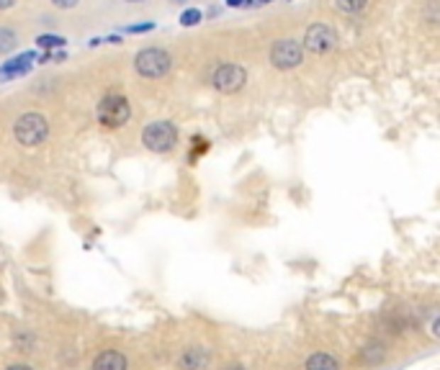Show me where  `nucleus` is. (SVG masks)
Returning <instances> with one entry per match:
<instances>
[{"label":"nucleus","instance_id":"f257e3e1","mask_svg":"<svg viewBox=\"0 0 440 370\" xmlns=\"http://www.w3.org/2000/svg\"><path fill=\"white\" fill-rule=\"evenodd\" d=\"M13 137L16 142L26 147V150H36L42 147L49 139V121L44 113H36V111H26L21 116L16 118L13 123Z\"/></svg>","mask_w":440,"mask_h":370},{"label":"nucleus","instance_id":"f03ea898","mask_svg":"<svg viewBox=\"0 0 440 370\" xmlns=\"http://www.w3.org/2000/svg\"><path fill=\"white\" fill-rule=\"evenodd\" d=\"M142 144L155 155H167L178 144V126L172 121H150L142 129Z\"/></svg>","mask_w":440,"mask_h":370},{"label":"nucleus","instance_id":"7ed1b4c3","mask_svg":"<svg viewBox=\"0 0 440 370\" xmlns=\"http://www.w3.org/2000/svg\"><path fill=\"white\" fill-rule=\"evenodd\" d=\"M134 67L147 80H160V77H165L170 72L172 57L160 47H145L139 49L137 57H134Z\"/></svg>","mask_w":440,"mask_h":370},{"label":"nucleus","instance_id":"20e7f679","mask_svg":"<svg viewBox=\"0 0 440 370\" xmlns=\"http://www.w3.org/2000/svg\"><path fill=\"white\" fill-rule=\"evenodd\" d=\"M356 357L363 368H384V365L394 357V344H392V340H386V337L371 335L358 344Z\"/></svg>","mask_w":440,"mask_h":370},{"label":"nucleus","instance_id":"39448f33","mask_svg":"<svg viewBox=\"0 0 440 370\" xmlns=\"http://www.w3.org/2000/svg\"><path fill=\"white\" fill-rule=\"evenodd\" d=\"M96 118L104 129H121L131 118V106L124 96H106L98 103Z\"/></svg>","mask_w":440,"mask_h":370},{"label":"nucleus","instance_id":"423d86ee","mask_svg":"<svg viewBox=\"0 0 440 370\" xmlns=\"http://www.w3.org/2000/svg\"><path fill=\"white\" fill-rule=\"evenodd\" d=\"M214 363H216V352L211 344L193 342L180 347L175 355V370H211Z\"/></svg>","mask_w":440,"mask_h":370},{"label":"nucleus","instance_id":"0eeeda50","mask_svg":"<svg viewBox=\"0 0 440 370\" xmlns=\"http://www.w3.org/2000/svg\"><path fill=\"white\" fill-rule=\"evenodd\" d=\"M270 65H273L275 69H296L299 65L304 62V47L302 41L296 39H278L270 47V55H268Z\"/></svg>","mask_w":440,"mask_h":370},{"label":"nucleus","instance_id":"6e6552de","mask_svg":"<svg viewBox=\"0 0 440 370\" xmlns=\"http://www.w3.org/2000/svg\"><path fill=\"white\" fill-rule=\"evenodd\" d=\"M245 82H248V72H245V67L234 65V62H224V65H219V67L214 69L211 85L219 93H224V96L240 93L245 88Z\"/></svg>","mask_w":440,"mask_h":370},{"label":"nucleus","instance_id":"1a4fd4ad","mask_svg":"<svg viewBox=\"0 0 440 370\" xmlns=\"http://www.w3.org/2000/svg\"><path fill=\"white\" fill-rule=\"evenodd\" d=\"M302 47L304 52H312V55H327L337 47V31L327 23H312L304 31Z\"/></svg>","mask_w":440,"mask_h":370},{"label":"nucleus","instance_id":"9d476101","mask_svg":"<svg viewBox=\"0 0 440 370\" xmlns=\"http://www.w3.org/2000/svg\"><path fill=\"white\" fill-rule=\"evenodd\" d=\"M88 370H131V357L121 347H101L90 360Z\"/></svg>","mask_w":440,"mask_h":370},{"label":"nucleus","instance_id":"9b49d317","mask_svg":"<svg viewBox=\"0 0 440 370\" xmlns=\"http://www.w3.org/2000/svg\"><path fill=\"white\" fill-rule=\"evenodd\" d=\"M302 370H345V365L330 349H312L309 355L304 357Z\"/></svg>","mask_w":440,"mask_h":370},{"label":"nucleus","instance_id":"f8f14e48","mask_svg":"<svg viewBox=\"0 0 440 370\" xmlns=\"http://www.w3.org/2000/svg\"><path fill=\"white\" fill-rule=\"evenodd\" d=\"M34 65V52H26V55H18L13 60H8L3 67H0V80H11V77H18V75H26L28 69Z\"/></svg>","mask_w":440,"mask_h":370},{"label":"nucleus","instance_id":"ddd939ff","mask_svg":"<svg viewBox=\"0 0 440 370\" xmlns=\"http://www.w3.org/2000/svg\"><path fill=\"white\" fill-rule=\"evenodd\" d=\"M11 344H13L16 352H34L39 347V337H36L34 329H13V335H11Z\"/></svg>","mask_w":440,"mask_h":370},{"label":"nucleus","instance_id":"4468645a","mask_svg":"<svg viewBox=\"0 0 440 370\" xmlns=\"http://www.w3.org/2000/svg\"><path fill=\"white\" fill-rule=\"evenodd\" d=\"M18 44V36H16L13 28L8 26H0V55H11Z\"/></svg>","mask_w":440,"mask_h":370},{"label":"nucleus","instance_id":"2eb2a0df","mask_svg":"<svg viewBox=\"0 0 440 370\" xmlns=\"http://www.w3.org/2000/svg\"><path fill=\"white\" fill-rule=\"evenodd\" d=\"M201 18H204V13H201L199 8H188V11H183V13H180V26H186V28L199 26Z\"/></svg>","mask_w":440,"mask_h":370},{"label":"nucleus","instance_id":"dca6fc26","mask_svg":"<svg viewBox=\"0 0 440 370\" xmlns=\"http://www.w3.org/2000/svg\"><path fill=\"white\" fill-rule=\"evenodd\" d=\"M335 6L345 13H358V11H363L368 6V0H335Z\"/></svg>","mask_w":440,"mask_h":370},{"label":"nucleus","instance_id":"f3484780","mask_svg":"<svg viewBox=\"0 0 440 370\" xmlns=\"http://www.w3.org/2000/svg\"><path fill=\"white\" fill-rule=\"evenodd\" d=\"M36 44L42 49H55V47H65V39L57 34H42L39 39H36Z\"/></svg>","mask_w":440,"mask_h":370},{"label":"nucleus","instance_id":"a211bd4d","mask_svg":"<svg viewBox=\"0 0 440 370\" xmlns=\"http://www.w3.org/2000/svg\"><path fill=\"white\" fill-rule=\"evenodd\" d=\"M0 370H39L34 363H28V360H13V363H6Z\"/></svg>","mask_w":440,"mask_h":370},{"label":"nucleus","instance_id":"6ab92c4d","mask_svg":"<svg viewBox=\"0 0 440 370\" xmlns=\"http://www.w3.org/2000/svg\"><path fill=\"white\" fill-rule=\"evenodd\" d=\"M216 370H250L248 363H242V360H227V363H219Z\"/></svg>","mask_w":440,"mask_h":370},{"label":"nucleus","instance_id":"aec40b11","mask_svg":"<svg viewBox=\"0 0 440 370\" xmlns=\"http://www.w3.org/2000/svg\"><path fill=\"white\" fill-rule=\"evenodd\" d=\"M77 3L80 0H52V6L60 8V11H72V8H77Z\"/></svg>","mask_w":440,"mask_h":370},{"label":"nucleus","instance_id":"412c9836","mask_svg":"<svg viewBox=\"0 0 440 370\" xmlns=\"http://www.w3.org/2000/svg\"><path fill=\"white\" fill-rule=\"evenodd\" d=\"M152 28H155V23H142V26H129L126 31L129 34H145V31H152Z\"/></svg>","mask_w":440,"mask_h":370},{"label":"nucleus","instance_id":"4be33fe9","mask_svg":"<svg viewBox=\"0 0 440 370\" xmlns=\"http://www.w3.org/2000/svg\"><path fill=\"white\" fill-rule=\"evenodd\" d=\"M16 3H18V0H0V13H3V11H11Z\"/></svg>","mask_w":440,"mask_h":370},{"label":"nucleus","instance_id":"5701e85b","mask_svg":"<svg viewBox=\"0 0 440 370\" xmlns=\"http://www.w3.org/2000/svg\"><path fill=\"white\" fill-rule=\"evenodd\" d=\"M227 6L229 8H240V6H245V0H227Z\"/></svg>","mask_w":440,"mask_h":370},{"label":"nucleus","instance_id":"b1692460","mask_svg":"<svg viewBox=\"0 0 440 370\" xmlns=\"http://www.w3.org/2000/svg\"><path fill=\"white\" fill-rule=\"evenodd\" d=\"M167 3H175V6H180V3H186V0H167Z\"/></svg>","mask_w":440,"mask_h":370},{"label":"nucleus","instance_id":"393cba45","mask_svg":"<svg viewBox=\"0 0 440 370\" xmlns=\"http://www.w3.org/2000/svg\"><path fill=\"white\" fill-rule=\"evenodd\" d=\"M126 3H142V0H126Z\"/></svg>","mask_w":440,"mask_h":370},{"label":"nucleus","instance_id":"a878e982","mask_svg":"<svg viewBox=\"0 0 440 370\" xmlns=\"http://www.w3.org/2000/svg\"><path fill=\"white\" fill-rule=\"evenodd\" d=\"M260 3H270V0H260Z\"/></svg>","mask_w":440,"mask_h":370}]
</instances>
